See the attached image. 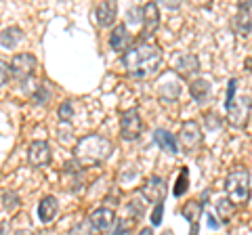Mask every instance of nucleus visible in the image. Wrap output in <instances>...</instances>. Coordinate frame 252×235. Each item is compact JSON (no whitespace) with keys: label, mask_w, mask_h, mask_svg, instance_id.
Instances as JSON below:
<instances>
[{"label":"nucleus","mask_w":252,"mask_h":235,"mask_svg":"<svg viewBox=\"0 0 252 235\" xmlns=\"http://www.w3.org/2000/svg\"><path fill=\"white\" fill-rule=\"evenodd\" d=\"M28 162L30 166L40 168V166H49L51 164V147L46 141H34L28 149Z\"/></svg>","instance_id":"1a4fd4ad"},{"label":"nucleus","mask_w":252,"mask_h":235,"mask_svg":"<svg viewBox=\"0 0 252 235\" xmlns=\"http://www.w3.org/2000/svg\"><path fill=\"white\" fill-rule=\"evenodd\" d=\"M137 235H154V231H152V227H143V229H141Z\"/></svg>","instance_id":"f704fd0d"},{"label":"nucleus","mask_w":252,"mask_h":235,"mask_svg":"<svg viewBox=\"0 0 252 235\" xmlns=\"http://www.w3.org/2000/svg\"><path fill=\"white\" fill-rule=\"evenodd\" d=\"M122 65L130 78H137V80L152 78L160 72L162 49L152 42H139L122 55Z\"/></svg>","instance_id":"f257e3e1"},{"label":"nucleus","mask_w":252,"mask_h":235,"mask_svg":"<svg viewBox=\"0 0 252 235\" xmlns=\"http://www.w3.org/2000/svg\"><path fill=\"white\" fill-rule=\"evenodd\" d=\"M0 235H11V223L0 221Z\"/></svg>","instance_id":"473e14b6"},{"label":"nucleus","mask_w":252,"mask_h":235,"mask_svg":"<svg viewBox=\"0 0 252 235\" xmlns=\"http://www.w3.org/2000/svg\"><path fill=\"white\" fill-rule=\"evenodd\" d=\"M36 65H38V61H36V57H34L32 53H19V55H15L13 61H11L9 74H11V78H15L17 82L26 84V82L32 80V76H34Z\"/></svg>","instance_id":"39448f33"},{"label":"nucleus","mask_w":252,"mask_h":235,"mask_svg":"<svg viewBox=\"0 0 252 235\" xmlns=\"http://www.w3.org/2000/svg\"><path fill=\"white\" fill-rule=\"evenodd\" d=\"M130 44H132V36L128 32V28H126L124 23L116 26L112 29V34H109V46H112L116 53H126L130 49Z\"/></svg>","instance_id":"4468645a"},{"label":"nucleus","mask_w":252,"mask_h":235,"mask_svg":"<svg viewBox=\"0 0 252 235\" xmlns=\"http://www.w3.org/2000/svg\"><path fill=\"white\" fill-rule=\"evenodd\" d=\"M141 19H143V34L152 36L160 26V6L156 2H147L145 6H141Z\"/></svg>","instance_id":"ddd939ff"},{"label":"nucleus","mask_w":252,"mask_h":235,"mask_svg":"<svg viewBox=\"0 0 252 235\" xmlns=\"http://www.w3.org/2000/svg\"><path fill=\"white\" fill-rule=\"evenodd\" d=\"M154 141H156L158 145H160V149L168 151V153H172V155L179 153V143H177V137L172 135V132L164 130V128H158V130L154 132Z\"/></svg>","instance_id":"f3484780"},{"label":"nucleus","mask_w":252,"mask_h":235,"mask_svg":"<svg viewBox=\"0 0 252 235\" xmlns=\"http://www.w3.org/2000/svg\"><path fill=\"white\" fill-rule=\"evenodd\" d=\"M227 109V120H229L231 126H246L248 120H250V95H240V97H233L231 101L225 103Z\"/></svg>","instance_id":"20e7f679"},{"label":"nucleus","mask_w":252,"mask_h":235,"mask_svg":"<svg viewBox=\"0 0 252 235\" xmlns=\"http://www.w3.org/2000/svg\"><path fill=\"white\" fill-rule=\"evenodd\" d=\"M114 225H116V229H114V235H128V229H130V223H126V221H122V218H116L114 221Z\"/></svg>","instance_id":"c756f323"},{"label":"nucleus","mask_w":252,"mask_h":235,"mask_svg":"<svg viewBox=\"0 0 252 235\" xmlns=\"http://www.w3.org/2000/svg\"><path fill=\"white\" fill-rule=\"evenodd\" d=\"M59 212V200L55 195H44L38 204V216H40L42 225H51L55 221V216Z\"/></svg>","instance_id":"dca6fc26"},{"label":"nucleus","mask_w":252,"mask_h":235,"mask_svg":"<svg viewBox=\"0 0 252 235\" xmlns=\"http://www.w3.org/2000/svg\"><path fill=\"white\" fill-rule=\"evenodd\" d=\"M177 143L183 147L185 151H193L195 147H200V143H202V130H200L198 124H195V122H185L183 126H181Z\"/></svg>","instance_id":"0eeeda50"},{"label":"nucleus","mask_w":252,"mask_h":235,"mask_svg":"<svg viewBox=\"0 0 252 235\" xmlns=\"http://www.w3.org/2000/svg\"><path fill=\"white\" fill-rule=\"evenodd\" d=\"M141 195L145 198V202H154V204H160L166 198V181L162 176H149L143 189H141Z\"/></svg>","instance_id":"6e6552de"},{"label":"nucleus","mask_w":252,"mask_h":235,"mask_svg":"<svg viewBox=\"0 0 252 235\" xmlns=\"http://www.w3.org/2000/svg\"><path fill=\"white\" fill-rule=\"evenodd\" d=\"M19 206H21V200H19L17 191H13V189L2 191V208L6 210V212H9V214L17 212Z\"/></svg>","instance_id":"aec40b11"},{"label":"nucleus","mask_w":252,"mask_h":235,"mask_svg":"<svg viewBox=\"0 0 252 235\" xmlns=\"http://www.w3.org/2000/svg\"><path fill=\"white\" fill-rule=\"evenodd\" d=\"M233 210H235V206L233 204L227 200V198H220L219 202H217V212H219V216L223 218V223H227L229 218L233 216Z\"/></svg>","instance_id":"393cba45"},{"label":"nucleus","mask_w":252,"mask_h":235,"mask_svg":"<svg viewBox=\"0 0 252 235\" xmlns=\"http://www.w3.org/2000/svg\"><path fill=\"white\" fill-rule=\"evenodd\" d=\"M51 88L46 84H38L34 90H32V101H34L36 105H46L51 101Z\"/></svg>","instance_id":"5701e85b"},{"label":"nucleus","mask_w":252,"mask_h":235,"mask_svg":"<svg viewBox=\"0 0 252 235\" xmlns=\"http://www.w3.org/2000/svg\"><path fill=\"white\" fill-rule=\"evenodd\" d=\"M200 72V59L195 57L191 53H185L177 57L175 61V74H179L181 78H185V80H193V76Z\"/></svg>","instance_id":"9b49d317"},{"label":"nucleus","mask_w":252,"mask_h":235,"mask_svg":"<svg viewBox=\"0 0 252 235\" xmlns=\"http://www.w3.org/2000/svg\"><path fill=\"white\" fill-rule=\"evenodd\" d=\"M59 120L63 122H69L74 118V101H63V103L59 105Z\"/></svg>","instance_id":"bb28decb"},{"label":"nucleus","mask_w":252,"mask_h":235,"mask_svg":"<svg viewBox=\"0 0 252 235\" xmlns=\"http://www.w3.org/2000/svg\"><path fill=\"white\" fill-rule=\"evenodd\" d=\"M65 172H67V175H80V172H82V166L72 158L69 162H65Z\"/></svg>","instance_id":"2f4dec72"},{"label":"nucleus","mask_w":252,"mask_h":235,"mask_svg":"<svg viewBox=\"0 0 252 235\" xmlns=\"http://www.w3.org/2000/svg\"><path fill=\"white\" fill-rule=\"evenodd\" d=\"M120 132L124 141H137L143 132V120L139 116V109H128L120 118Z\"/></svg>","instance_id":"423d86ee"},{"label":"nucleus","mask_w":252,"mask_h":235,"mask_svg":"<svg viewBox=\"0 0 252 235\" xmlns=\"http://www.w3.org/2000/svg\"><path fill=\"white\" fill-rule=\"evenodd\" d=\"M13 235H34V233H32L30 229H17V231H15Z\"/></svg>","instance_id":"c9c22d12"},{"label":"nucleus","mask_w":252,"mask_h":235,"mask_svg":"<svg viewBox=\"0 0 252 235\" xmlns=\"http://www.w3.org/2000/svg\"><path fill=\"white\" fill-rule=\"evenodd\" d=\"M189 90H191V97L198 101V103H206L210 99V82L204 80V78H195L189 84Z\"/></svg>","instance_id":"a211bd4d"},{"label":"nucleus","mask_w":252,"mask_h":235,"mask_svg":"<svg viewBox=\"0 0 252 235\" xmlns=\"http://www.w3.org/2000/svg\"><path fill=\"white\" fill-rule=\"evenodd\" d=\"M9 78H11V74H9V63L0 59V88H2V86L9 82Z\"/></svg>","instance_id":"7c9ffc66"},{"label":"nucleus","mask_w":252,"mask_h":235,"mask_svg":"<svg viewBox=\"0 0 252 235\" xmlns=\"http://www.w3.org/2000/svg\"><path fill=\"white\" fill-rule=\"evenodd\" d=\"M21 40H23V29L17 28V26L4 28L2 34H0V42H2V46L4 49H9V51H13Z\"/></svg>","instance_id":"6ab92c4d"},{"label":"nucleus","mask_w":252,"mask_h":235,"mask_svg":"<svg viewBox=\"0 0 252 235\" xmlns=\"http://www.w3.org/2000/svg\"><path fill=\"white\" fill-rule=\"evenodd\" d=\"M114 221H116V214H114L112 208H99V210H94V212L89 216V221H86V223H89L97 233H103V231L112 229Z\"/></svg>","instance_id":"f8f14e48"},{"label":"nucleus","mask_w":252,"mask_h":235,"mask_svg":"<svg viewBox=\"0 0 252 235\" xmlns=\"http://www.w3.org/2000/svg\"><path fill=\"white\" fill-rule=\"evenodd\" d=\"M164 235H172V233H170V231H166V233H164Z\"/></svg>","instance_id":"e433bc0d"},{"label":"nucleus","mask_w":252,"mask_h":235,"mask_svg":"<svg viewBox=\"0 0 252 235\" xmlns=\"http://www.w3.org/2000/svg\"><path fill=\"white\" fill-rule=\"evenodd\" d=\"M187 187H189V170L187 168H181V175H179V178L175 181V195L177 198H181V195H185V191H187Z\"/></svg>","instance_id":"a878e982"},{"label":"nucleus","mask_w":252,"mask_h":235,"mask_svg":"<svg viewBox=\"0 0 252 235\" xmlns=\"http://www.w3.org/2000/svg\"><path fill=\"white\" fill-rule=\"evenodd\" d=\"M112 141L101 135H86L76 143L74 147V160L80 166H97V164L105 162L112 155Z\"/></svg>","instance_id":"f03ea898"},{"label":"nucleus","mask_w":252,"mask_h":235,"mask_svg":"<svg viewBox=\"0 0 252 235\" xmlns=\"http://www.w3.org/2000/svg\"><path fill=\"white\" fill-rule=\"evenodd\" d=\"M116 15H118V4L112 2V0H103L94 6V19L101 28H109L112 23L116 21Z\"/></svg>","instance_id":"2eb2a0df"},{"label":"nucleus","mask_w":252,"mask_h":235,"mask_svg":"<svg viewBox=\"0 0 252 235\" xmlns=\"http://www.w3.org/2000/svg\"><path fill=\"white\" fill-rule=\"evenodd\" d=\"M67 235H97V231H94L89 223H78V225H74L72 229H69Z\"/></svg>","instance_id":"cd10ccee"},{"label":"nucleus","mask_w":252,"mask_h":235,"mask_svg":"<svg viewBox=\"0 0 252 235\" xmlns=\"http://www.w3.org/2000/svg\"><path fill=\"white\" fill-rule=\"evenodd\" d=\"M160 95H162L164 99H177V97L181 95V84H179V80L175 82L172 78H166V80H164V84L160 86Z\"/></svg>","instance_id":"4be33fe9"},{"label":"nucleus","mask_w":252,"mask_h":235,"mask_svg":"<svg viewBox=\"0 0 252 235\" xmlns=\"http://www.w3.org/2000/svg\"><path fill=\"white\" fill-rule=\"evenodd\" d=\"M206 218H208V225L212 227V229H219V227H220V225L217 223V218H215V216H212V214H208Z\"/></svg>","instance_id":"72a5a7b5"},{"label":"nucleus","mask_w":252,"mask_h":235,"mask_svg":"<svg viewBox=\"0 0 252 235\" xmlns=\"http://www.w3.org/2000/svg\"><path fill=\"white\" fill-rule=\"evenodd\" d=\"M225 191H227V200L233 206H244L250 200V170L238 168L229 172L225 181Z\"/></svg>","instance_id":"7ed1b4c3"},{"label":"nucleus","mask_w":252,"mask_h":235,"mask_svg":"<svg viewBox=\"0 0 252 235\" xmlns=\"http://www.w3.org/2000/svg\"><path fill=\"white\" fill-rule=\"evenodd\" d=\"M162 216H164V202H160V204H156L154 206V212H152V225L154 227H158L162 223Z\"/></svg>","instance_id":"c85d7f7f"},{"label":"nucleus","mask_w":252,"mask_h":235,"mask_svg":"<svg viewBox=\"0 0 252 235\" xmlns=\"http://www.w3.org/2000/svg\"><path fill=\"white\" fill-rule=\"evenodd\" d=\"M181 212H183V216L187 218V221H191V225H195L200 214H202V204L200 202H187Z\"/></svg>","instance_id":"b1692460"},{"label":"nucleus","mask_w":252,"mask_h":235,"mask_svg":"<svg viewBox=\"0 0 252 235\" xmlns=\"http://www.w3.org/2000/svg\"><path fill=\"white\" fill-rule=\"evenodd\" d=\"M126 210H128V214H130L132 218H143L145 210H147V206H145V198H143L141 193H137L135 198H132V200L128 202V206H126Z\"/></svg>","instance_id":"412c9836"},{"label":"nucleus","mask_w":252,"mask_h":235,"mask_svg":"<svg viewBox=\"0 0 252 235\" xmlns=\"http://www.w3.org/2000/svg\"><path fill=\"white\" fill-rule=\"evenodd\" d=\"M231 28L238 38L248 40L250 38V2H240V13L231 19Z\"/></svg>","instance_id":"9d476101"}]
</instances>
